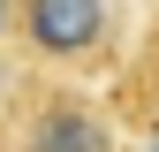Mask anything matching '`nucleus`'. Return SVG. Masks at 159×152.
<instances>
[{
    "mask_svg": "<svg viewBox=\"0 0 159 152\" xmlns=\"http://www.w3.org/2000/svg\"><path fill=\"white\" fill-rule=\"evenodd\" d=\"M23 38L46 61H76L106 38V0H23Z\"/></svg>",
    "mask_w": 159,
    "mask_h": 152,
    "instance_id": "nucleus-1",
    "label": "nucleus"
},
{
    "mask_svg": "<svg viewBox=\"0 0 159 152\" xmlns=\"http://www.w3.org/2000/svg\"><path fill=\"white\" fill-rule=\"evenodd\" d=\"M23 152H106V129H98V114H91V107L53 99V107L30 122V145H23Z\"/></svg>",
    "mask_w": 159,
    "mask_h": 152,
    "instance_id": "nucleus-2",
    "label": "nucleus"
},
{
    "mask_svg": "<svg viewBox=\"0 0 159 152\" xmlns=\"http://www.w3.org/2000/svg\"><path fill=\"white\" fill-rule=\"evenodd\" d=\"M144 152H159V129H152V145H144Z\"/></svg>",
    "mask_w": 159,
    "mask_h": 152,
    "instance_id": "nucleus-3",
    "label": "nucleus"
}]
</instances>
